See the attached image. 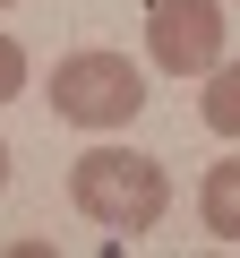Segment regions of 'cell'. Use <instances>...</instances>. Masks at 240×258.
I'll return each instance as SVG.
<instances>
[{
  "label": "cell",
  "instance_id": "1",
  "mask_svg": "<svg viewBox=\"0 0 240 258\" xmlns=\"http://www.w3.org/2000/svg\"><path fill=\"white\" fill-rule=\"evenodd\" d=\"M69 207H77L94 232H111V241H138V232L163 224L172 181H163V164L138 155V147H86V155L69 164Z\"/></svg>",
  "mask_w": 240,
  "mask_h": 258
},
{
  "label": "cell",
  "instance_id": "2",
  "mask_svg": "<svg viewBox=\"0 0 240 258\" xmlns=\"http://www.w3.org/2000/svg\"><path fill=\"white\" fill-rule=\"evenodd\" d=\"M52 112L77 129H129L146 112V69L120 52H69L52 60Z\"/></svg>",
  "mask_w": 240,
  "mask_h": 258
},
{
  "label": "cell",
  "instance_id": "3",
  "mask_svg": "<svg viewBox=\"0 0 240 258\" xmlns=\"http://www.w3.org/2000/svg\"><path fill=\"white\" fill-rule=\"evenodd\" d=\"M146 60L163 78H206L223 60V0H146Z\"/></svg>",
  "mask_w": 240,
  "mask_h": 258
},
{
  "label": "cell",
  "instance_id": "4",
  "mask_svg": "<svg viewBox=\"0 0 240 258\" xmlns=\"http://www.w3.org/2000/svg\"><path fill=\"white\" fill-rule=\"evenodd\" d=\"M197 215H206V232H214V241H231V249H240V155L206 164V181H197Z\"/></svg>",
  "mask_w": 240,
  "mask_h": 258
},
{
  "label": "cell",
  "instance_id": "5",
  "mask_svg": "<svg viewBox=\"0 0 240 258\" xmlns=\"http://www.w3.org/2000/svg\"><path fill=\"white\" fill-rule=\"evenodd\" d=\"M197 120L214 138H240V60H214L206 69V95H197Z\"/></svg>",
  "mask_w": 240,
  "mask_h": 258
},
{
  "label": "cell",
  "instance_id": "6",
  "mask_svg": "<svg viewBox=\"0 0 240 258\" xmlns=\"http://www.w3.org/2000/svg\"><path fill=\"white\" fill-rule=\"evenodd\" d=\"M18 95H26V43L0 35V103H18Z\"/></svg>",
  "mask_w": 240,
  "mask_h": 258
},
{
  "label": "cell",
  "instance_id": "7",
  "mask_svg": "<svg viewBox=\"0 0 240 258\" xmlns=\"http://www.w3.org/2000/svg\"><path fill=\"white\" fill-rule=\"evenodd\" d=\"M0 189H9V147H0Z\"/></svg>",
  "mask_w": 240,
  "mask_h": 258
},
{
  "label": "cell",
  "instance_id": "8",
  "mask_svg": "<svg viewBox=\"0 0 240 258\" xmlns=\"http://www.w3.org/2000/svg\"><path fill=\"white\" fill-rule=\"evenodd\" d=\"M0 9H9V0H0Z\"/></svg>",
  "mask_w": 240,
  "mask_h": 258
}]
</instances>
